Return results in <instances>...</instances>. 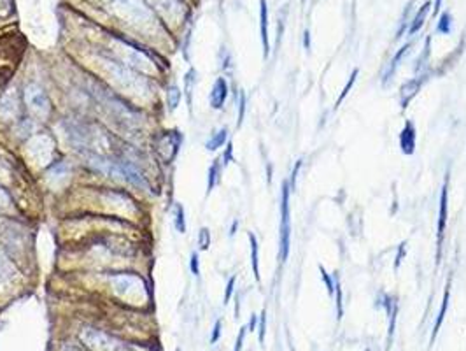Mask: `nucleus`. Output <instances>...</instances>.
I'll use <instances>...</instances> for the list:
<instances>
[{
	"mask_svg": "<svg viewBox=\"0 0 466 351\" xmlns=\"http://www.w3.org/2000/svg\"><path fill=\"white\" fill-rule=\"evenodd\" d=\"M246 334H247V328L246 327L240 328V332H238V337H237V342H235V349L233 351H242L244 339H246Z\"/></svg>",
	"mask_w": 466,
	"mask_h": 351,
	"instance_id": "f704fd0d",
	"label": "nucleus"
},
{
	"mask_svg": "<svg viewBox=\"0 0 466 351\" xmlns=\"http://www.w3.org/2000/svg\"><path fill=\"white\" fill-rule=\"evenodd\" d=\"M232 151H233V146L232 144H228V148H226V153L221 158V162H223V165H228L230 162H232Z\"/></svg>",
	"mask_w": 466,
	"mask_h": 351,
	"instance_id": "c9c22d12",
	"label": "nucleus"
},
{
	"mask_svg": "<svg viewBox=\"0 0 466 351\" xmlns=\"http://www.w3.org/2000/svg\"><path fill=\"white\" fill-rule=\"evenodd\" d=\"M182 143V134L177 130H170V132H163L156 141V151L160 153V156L163 158L166 164L174 160L179 153V148H181Z\"/></svg>",
	"mask_w": 466,
	"mask_h": 351,
	"instance_id": "423d86ee",
	"label": "nucleus"
},
{
	"mask_svg": "<svg viewBox=\"0 0 466 351\" xmlns=\"http://www.w3.org/2000/svg\"><path fill=\"white\" fill-rule=\"evenodd\" d=\"M427 12H430V2L424 4V6H422L421 9H419V12L416 14V18H414V21H412V25L408 27V32H410V33H416L417 30L422 27V23H424Z\"/></svg>",
	"mask_w": 466,
	"mask_h": 351,
	"instance_id": "a211bd4d",
	"label": "nucleus"
},
{
	"mask_svg": "<svg viewBox=\"0 0 466 351\" xmlns=\"http://www.w3.org/2000/svg\"><path fill=\"white\" fill-rule=\"evenodd\" d=\"M356 76H358V71H354V72H352V76H350V79H349V83L345 84V88H344V92H342V95L339 97V100H337V106H340V102L344 100L345 97H347V93L350 92V86H352L354 81H356Z\"/></svg>",
	"mask_w": 466,
	"mask_h": 351,
	"instance_id": "cd10ccee",
	"label": "nucleus"
},
{
	"mask_svg": "<svg viewBox=\"0 0 466 351\" xmlns=\"http://www.w3.org/2000/svg\"><path fill=\"white\" fill-rule=\"evenodd\" d=\"M335 292H337V316H339V320H340L342 314H344V309H342V288H340V283L335 285Z\"/></svg>",
	"mask_w": 466,
	"mask_h": 351,
	"instance_id": "7c9ffc66",
	"label": "nucleus"
},
{
	"mask_svg": "<svg viewBox=\"0 0 466 351\" xmlns=\"http://www.w3.org/2000/svg\"><path fill=\"white\" fill-rule=\"evenodd\" d=\"M421 84H422V78H414V79L407 81V83L401 86V90H400V104H401V108H407L408 102L412 100L414 97H416V93L419 92Z\"/></svg>",
	"mask_w": 466,
	"mask_h": 351,
	"instance_id": "9b49d317",
	"label": "nucleus"
},
{
	"mask_svg": "<svg viewBox=\"0 0 466 351\" xmlns=\"http://www.w3.org/2000/svg\"><path fill=\"white\" fill-rule=\"evenodd\" d=\"M109 283L113 286L114 292L121 295V297H130L134 293L144 292V288H146L144 281L139 276H134V274H128V272L113 274V276H109Z\"/></svg>",
	"mask_w": 466,
	"mask_h": 351,
	"instance_id": "39448f33",
	"label": "nucleus"
},
{
	"mask_svg": "<svg viewBox=\"0 0 466 351\" xmlns=\"http://www.w3.org/2000/svg\"><path fill=\"white\" fill-rule=\"evenodd\" d=\"M289 183H282V202H281V260L286 262L291 244V218H289Z\"/></svg>",
	"mask_w": 466,
	"mask_h": 351,
	"instance_id": "f257e3e1",
	"label": "nucleus"
},
{
	"mask_svg": "<svg viewBox=\"0 0 466 351\" xmlns=\"http://www.w3.org/2000/svg\"><path fill=\"white\" fill-rule=\"evenodd\" d=\"M447 179L443 183L442 188V195H440V213H438V255L437 258H440V250H442V241H443V234H445V225H447Z\"/></svg>",
	"mask_w": 466,
	"mask_h": 351,
	"instance_id": "6e6552de",
	"label": "nucleus"
},
{
	"mask_svg": "<svg viewBox=\"0 0 466 351\" xmlns=\"http://www.w3.org/2000/svg\"><path fill=\"white\" fill-rule=\"evenodd\" d=\"M174 225L175 230L179 234H186V218H184V207L181 204L175 205V211H174Z\"/></svg>",
	"mask_w": 466,
	"mask_h": 351,
	"instance_id": "412c9836",
	"label": "nucleus"
},
{
	"mask_svg": "<svg viewBox=\"0 0 466 351\" xmlns=\"http://www.w3.org/2000/svg\"><path fill=\"white\" fill-rule=\"evenodd\" d=\"M447 306H449V288L445 290V293H443L442 309H440L438 316H437V322H435V327H433V336H431V342L435 341V337H437V334H438V330H440V327H442V322H443V318H445V312H447Z\"/></svg>",
	"mask_w": 466,
	"mask_h": 351,
	"instance_id": "6ab92c4d",
	"label": "nucleus"
},
{
	"mask_svg": "<svg viewBox=\"0 0 466 351\" xmlns=\"http://www.w3.org/2000/svg\"><path fill=\"white\" fill-rule=\"evenodd\" d=\"M319 271H321V274H323V281H324V285H326V288H328V293L333 295V293H335V283H333L331 276L326 271H324L323 267H319Z\"/></svg>",
	"mask_w": 466,
	"mask_h": 351,
	"instance_id": "393cba45",
	"label": "nucleus"
},
{
	"mask_svg": "<svg viewBox=\"0 0 466 351\" xmlns=\"http://www.w3.org/2000/svg\"><path fill=\"white\" fill-rule=\"evenodd\" d=\"M407 49H408V44H407V46H403V48H401V49L398 51V53H396V57L391 60V63H389L386 74H384V79H382L384 83H387V81L391 79V76L395 74V71H396V68H398V65H400V60L403 58V55L407 53Z\"/></svg>",
	"mask_w": 466,
	"mask_h": 351,
	"instance_id": "aec40b11",
	"label": "nucleus"
},
{
	"mask_svg": "<svg viewBox=\"0 0 466 351\" xmlns=\"http://www.w3.org/2000/svg\"><path fill=\"white\" fill-rule=\"evenodd\" d=\"M107 63H109L110 74H113L128 92H132V93L147 92V88H149L147 81L144 78H140L137 72L132 71L130 67H126L125 63H116V62H107Z\"/></svg>",
	"mask_w": 466,
	"mask_h": 351,
	"instance_id": "f03ea898",
	"label": "nucleus"
},
{
	"mask_svg": "<svg viewBox=\"0 0 466 351\" xmlns=\"http://www.w3.org/2000/svg\"><path fill=\"white\" fill-rule=\"evenodd\" d=\"M226 137H228V130H226V128H221V130H217L216 134H214L211 139L205 143V148H207V151H216V149H219L226 143Z\"/></svg>",
	"mask_w": 466,
	"mask_h": 351,
	"instance_id": "4468645a",
	"label": "nucleus"
},
{
	"mask_svg": "<svg viewBox=\"0 0 466 351\" xmlns=\"http://www.w3.org/2000/svg\"><path fill=\"white\" fill-rule=\"evenodd\" d=\"M249 242H251V264H253V272L254 277L259 281V258H258V241H256L254 234H249Z\"/></svg>",
	"mask_w": 466,
	"mask_h": 351,
	"instance_id": "f3484780",
	"label": "nucleus"
},
{
	"mask_svg": "<svg viewBox=\"0 0 466 351\" xmlns=\"http://www.w3.org/2000/svg\"><path fill=\"white\" fill-rule=\"evenodd\" d=\"M177 351H179V349H177Z\"/></svg>",
	"mask_w": 466,
	"mask_h": 351,
	"instance_id": "37998d69",
	"label": "nucleus"
},
{
	"mask_svg": "<svg viewBox=\"0 0 466 351\" xmlns=\"http://www.w3.org/2000/svg\"><path fill=\"white\" fill-rule=\"evenodd\" d=\"M198 246H200V250H202V251L209 250V246H211V232H209L207 226H202V229H200V232H198Z\"/></svg>",
	"mask_w": 466,
	"mask_h": 351,
	"instance_id": "5701e85b",
	"label": "nucleus"
},
{
	"mask_svg": "<svg viewBox=\"0 0 466 351\" xmlns=\"http://www.w3.org/2000/svg\"><path fill=\"white\" fill-rule=\"evenodd\" d=\"M68 176H70V165L63 160H58V162H54V164H51L48 172H46V178L54 183L63 181V179H67Z\"/></svg>",
	"mask_w": 466,
	"mask_h": 351,
	"instance_id": "f8f14e48",
	"label": "nucleus"
},
{
	"mask_svg": "<svg viewBox=\"0 0 466 351\" xmlns=\"http://www.w3.org/2000/svg\"><path fill=\"white\" fill-rule=\"evenodd\" d=\"M196 72L195 68H190L184 78V90H186V95H188V106H190L191 109V93H193V86H195V81H196Z\"/></svg>",
	"mask_w": 466,
	"mask_h": 351,
	"instance_id": "4be33fe9",
	"label": "nucleus"
},
{
	"mask_svg": "<svg viewBox=\"0 0 466 351\" xmlns=\"http://www.w3.org/2000/svg\"><path fill=\"white\" fill-rule=\"evenodd\" d=\"M237 225H238L237 221H233V225H232V232H230V235H233V234H235V230H237Z\"/></svg>",
	"mask_w": 466,
	"mask_h": 351,
	"instance_id": "ea45409f",
	"label": "nucleus"
},
{
	"mask_svg": "<svg viewBox=\"0 0 466 351\" xmlns=\"http://www.w3.org/2000/svg\"><path fill=\"white\" fill-rule=\"evenodd\" d=\"M440 4H442V0H437V2H435V6H437V11H438V7H440Z\"/></svg>",
	"mask_w": 466,
	"mask_h": 351,
	"instance_id": "a19ab883",
	"label": "nucleus"
},
{
	"mask_svg": "<svg viewBox=\"0 0 466 351\" xmlns=\"http://www.w3.org/2000/svg\"><path fill=\"white\" fill-rule=\"evenodd\" d=\"M403 256H405V242L400 246V251H398V255H396V260H395V269H398V267H400V264H401V260H403Z\"/></svg>",
	"mask_w": 466,
	"mask_h": 351,
	"instance_id": "e433bc0d",
	"label": "nucleus"
},
{
	"mask_svg": "<svg viewBox=\"0 0 466 351\" xmlns=\"http://www.w3.org/2000/svg\"><path fill=\"white\" fill-rule=\"evenodd\" d=\"M25 104L39 116H48L51 113V100L46 90L37 83H28L23 90Z\"/></svg>",
	"mask_w": 466,
	"mask_h": 351,
	"instance_id": "7ed1b4c3",
	"label": "nucleus"
},
{
	"mask_svg": "<svg viewBox=\"0 0 466 351\" xmlns=\"http://www.w3.org/2000/svg\"><path fill=\"white\" fill-rule=\"evenodd\" d=\"M365 351H370V349H365Z\"/></svg>",
	"mask_w": 466,
	"mask_h": 351,
	"instance_id": "79ce46f5",
	"label": "nucleus"
},
{
	"mask_svg": "<svg viewBox=\"0 0 466 351\" xmlns=\"http://www.w3.org/2000/svg\"><path fill=\"white\" fill-rule=\"evenodd\" d=\"M258 322H259V318H258V316H256V314L251 316V322H249V327H247V330L254 332V330H256V325H258Z\"/></svg>",
	"mask_w": 466,
	"mask_h": 351,
	"instance_id": "58836bf2",
	"label": "nucleus"
},
{
	"mask_svg": "<svg viewBox=\"0 0 466 351\" xmlns=\"http://www.w3.org/2000/svg\"><path fill=\"white\" fill-rule=\"evenodd\" d=\"M221 320H216V323H214V328H212V336H211V344H216L217 341H219V336H221Z\"/></svg>",
	"mask_w": 466,
	"mask_h": 351,
	"instance_id": "2f4dec72",
	"label": "nucleus"
},
{
	"mask_svg": "<svg viewBox=\"0 0 466 351\" xmlns=\"http://www.w3.org/2000/svg\"><path fill=\"white\" fill-rule=\"evenodd\" d=\"M219 176H221V158H219V160H214V164L211 165V169H209V174H207V194H211L214 188H216L217 183H219Z\"/></svg>",
	"mask_w": 466,
	"mask_h": 351,
	"instance_id": "ddd939ff",
	"label": "nucleus"
},
{
	"mask_svg": "<svg viewBox=\"0 0 466 351\" xmlns=\"http://www.w3.org/2000/svg\"><path fill=\"white\" fill-rule=\"evenodd\" d=\"M11 274V269H9V264L6 262V258H4L2 255H0V281L7 279Z\"/></svg>",
	"mask_w": 466,
	"mask_h": 351,
	"instance_id": "c85d7f7f",
	"label": "nucleus"
},
{
	"mask_svg": "<svg viewBox=\"0 0 466 351\" xmlns=\"http://www.w3.org/2000/svg\"><path fill=\"white\" fill-rule=\"evenodd\" d=\"M400 148L405 155H412L416 151V127L410 121L405 123V128L400 134Z\"/></svg>",
	"mask_w": 466,
	"mask_h": 351,
	"instance_id": "1a4fd4ad",
	"label": "nucleus"
},
{
	"mask_svg": "<svg viewBox=\"0 0 466 351\" xmlns=\"http://www.w3.org/2000/svg\"><path fill=\"white\" fill-rule=\"evenodd\" d=\"M11 195L7 194L6 190H4L2 186H0V211H4V209H7L11 205Z\"/></svg>",
	"mask_w": 466,
	"mask_h": 351,
	"instance_id": "bb28decb",
	"label": "nucleus"
},
{
	"mask_svg": "<svg viewBox=\"0 0 466 351\" xmlns=\"http://www.w3.org/2000/svg\"><path fill=\"white\" fill-rule=\"evenodd\" d=\"M300 167H302V160H298L296 165H294V169H293V174H291V186L293 188H294V185H296V178H298V170H300Z\"/></svg>",
	"mask_w": 466,
	"mask_h": 351,
	"instance_id": "4c0bfd02",
	"label": "nucleus"
},
{
	"mask_svg": "<svg viewBox=\"0 0 466 351\" xmlns=\"http://www.w3.org/2000/svg\"><path fill=\"white\" fill-rule=\"evenodd\" d=\"M81 337H83L89 348H93L95 351H126V346L123 342H119L118 339L107 336L104 332L93 330V328L81 330Z\"/></svg>",
	"mask_w": 466,
	"mask_h": 351,
	"instance_id": "20e7f679",
	"label": "nucleus"
},
{
	"mask_svg": "<svg viewBox=\"0 0 466 351\" xmlns=\"http://www.w3.org/2000/svg\"><path fill=\"white\" fill-rule=\"evenodd\" d=\"M259 330H258V334H259V342H265V332H267V311H262V314H259Z\"/></svg>",
	"mask_w": 466,
	"mask_h": 351,
	"instance_id": "b1692460",
	"label": "nucleus"
},
{
	"mask_svg": "<svg viewBox=\"0 0 466 351\" xmlns=\"http://www.w3.org/2000/svg\"><path fill=\"white\" fill-rule=\"evenodd\" d=\"M190 267H191V272L195 274V276H198L200 274V264H198V255L195 253H191V262H190Z\"/></svg>",
	"mask_w": 466,
	"mask_h": 351,
	"instance_id": "72a5a7b5",
	"label": "nucleus"
},
{
	"mask_svg": "<svg viewBox=\"0 0 466 351\" xmlns=\"http://www.w3.org/2000/svg\"><path fill=\"white\" fill-rule=\"evenodd\" d=\"M244 114H246V95H244V92H240V95H238V125H242Z\"/></svg>",
	"mask_w": 466,
	"mask_h": 351,
	"instance_id": "c756f323",
	"label": "nucleus"
},
{
	"mask_svg": "<svg viewBox=\"0 0 466 351\" xmlns=\"http://www.w3.org/2000/svg\"><path fill=\"white\" fill-rule=\"evenodd\" d=\"M449 27H451V16L443 14L442 18H440V21H438L437 30H438V32H442V33H449V30H451Z\"/></svg>",
	"mask_w": 466,
	"mask_h": 351,
	"instance_id": "a878e982",
	"label": "nucleus"
},
{
	"mask_svg": "<svg viewBox=\"0 0 466 351\" xmlns=\"http://www.w3.org/2000/svg\"><path fill=\"white\" fill-rule=\"evenodd\" d=\"M18 97H16L14 92L6 93L2 98H0V116L4 118H14L18 114Z\"/></svg>",
	"mask_w": 466,
	"mask_h": 351,
	"instance_id": "9d476101",
	"label": "nucleus"
},
{
	"mask_svg": "<svg viewBox=\"0 0 466 351\" xmlns=\"http://www.w3.org/2000/svg\"><path fill=\"white\" fill-rule=\"evenodd\" d=\"M267 25H268L267 0H262V41H263V53H265V57H268V49H270V46H268V30H267Z\"/></svg>",
	"mask_w": 466,
	"mask_h": 351,
	"instance_id": "2eb2a0df",
	"label": "nucleus"
},
{
	"mask_svg": "<svg viewBox=\"0 0 466 351\" xmlns=\"http://www.w3.org/2000/svg\"><path fill=\"white\" fill-rule=\"evenodd\" d=\"M226 97H228V83H226L225 78H217L214 81V86L212 92L209 95V102H211V108L212 109H221L226 102Z\"/></svg>",
	"mask_w": 466,
	"mask_h": 351,
	"instance_id": "0eeeda50",
	"label": "nucleus"
},
{
	"mask_svg": "<svg viewBox=\"0 0 466 351\" xmlns=\"http://www.w3.org/2000/svg\"><path fill=\"white\" fill-rule=\"evenodd\" d=\"M181 88L175 86V84H170L169 88H166V104H169V109L170 111H175L179 106V102H181Z\"/></svg>",
	"mask_w": 466,
	"mask_h": 351,
	"instance_id": "dca6fc26",
	"label": "nucleus"
},
{
	"mask_svg": "<svg viewBox=\"0 0 466 351\" xmlns=\"http://www.w3.org/2000/svg\"><path fill=\"white\" fill-rule=\"evenodd\" d=\"M233 288H235V276H233V277H230L228 285H226V292H225V304H228V302H230V299H232Z\"/></svg>",
	"mask_w": 466,
	"mask_h": 351,
	"instance_id": "473e14b6",
	"label": "nucleus"
}]
</instances>
